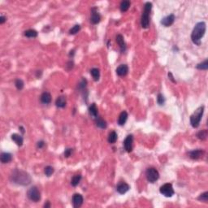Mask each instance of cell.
I'll return each instance as SVG.
<instances>
[{"mask_svg":"<svg viewBox=\"0 0 208 208\" xmlns=\"http://www.w3.org/2000/svg\"><path fill=\"white\" fill-rule=\"evenodd\" d=\"M129 72V67L126 64H121L116 68V74L120 76H124L127 75Z\"/></svg>","mask_w":208,"mask_h":208,"instance_id":"cell-15","label":"cell"},{"mask_svg":"<svg viewBox=\"0 0 208 208\" xmlns=\"http://www.w3.org/2000/svg\"><path fill=\"white\" fill-rule=\"evenodd\" d=\"M11 181L20 186H28L31 182V177L26 172L15 169L11 176Z\"/></svg>","mask_w":208,"mask_h":208,"instance_id":"cell-1","label":"cell"},{"mask_svg":"<svg viewBox=\"0 0 208 208\" xmlns=\"http://www.w3.org/2000/svg\"><path fill=\"white\" fill-rule=\"evenodd\" d=\"M127 119H128V113L124 111H122L120 116H119V119H118V124L119 125H124L126 123L127 121Z\"/></svg>","mask_w":208,"mask_h":208,"instance_id":"cell-20","label":"cell"},{"mask_svg":"<svg viewBox=\"0 0 208 208\" xmlns=\"http://www.w3.org/2000/svg\"><path fill=\"white\" fill-rule=\"evenodd\" d=\"M198 200L207 202L208 200V192H205V193H202L200 196L198 197Z\"/></svg>","mask_w":208,"mask_h":208,"instance_id":"cell-33","label":"cell"},{"mask_svg":"<svg viewBox=\"0 0 208 208\" xmlns=\"http://www.w3.org/2000/svg\"><path fill=\"white\" fill-rule=\"evenodd\" d=\"M129 189H130V186L125 182H120L116 186V191L120 194H124L126 192H128Z\"/></svg>","mask_w":208,"mask_h":208,"instance_id":"cell-11","label":"cell"},{"mask_svg":"<svg viewBox=\"0 0 208 208\" xmlns=\"http://www.w3.org/2000/svg\"><path fill=\"white\" fill-rule=\"evenodd\" d=\"M203 154H204V151L202 150L197 149V150H193L189 151V158H191L192 159H200L201 157H202Z\"/></svg>","mask_w":208,"mask_h":208,"instance_id":"cell-14","label":"cell"},{"mask_svg":"<svg viewBox=\"0 0 208 208\" xmlns=\"http://www.w3.org/2000/svg\"><path fill=\"white\" fill-rule=\"evenodd\" d=\"M95 121H96V125L100 129H106V121L103 120L102 118L97 117L95 119Z\"/></svg>","mask_w":208,"mask_h":208,"instance_id":"cell-26","label":"cell"},{"mask_svg":"<svg viewBox=\"0 0 208 208\" xmlns=\"http://www.w3.org/2000/svg\"><path fill=\"white\" fill-rule=\"evenodd\" d=\"M24 81H23L22 80L20 79H16L15 81V87H16V89L17 90H21L23 88H24Z\"/></svg>","mask_w":208,"mask_h":208,"instance_id":"cell-30","label":"cell"},{"mask_svg":"<svg viewBox=\"0 0 208 208\" xmlns=\"http://www.w3.org/2000/svg\"><path fill=\"white\" fill-rule=\"evenodd\" d=\"M159 192L161 194H163V196L167 197H170L174 195V189L172 187V185L170 183H166L160 187Z\"/></svg>","mask_w":208,"mask_h":208,"instance_id":"cell-6","label":"cell"},{"mask_svg":"<svg viewBox=\"0 0 208 208\" xmlns=\"http://www.w3.org/2000/svg\"><path fill=\"white\" fill-rule=\"evenodd\" d=\"M157 102H158L159 105H163L164 104L165 99H164V97H163V95H161V94L158 95V96H157Z\"/></svg>","mask_w":208,"mask_h":208,"instance_id":"cell-34","label":"cell"},{"mask_svg":"<svg viewBox=\"0 0 208 208\" xmlns=\"http://www.w3.org/2000/svg\"><path fill=\"white\" fill-rule=\"evenodd\" d=\"M27 196H28V197H29L31 201H33L34 202H39L40 199H41V193H40V191L38 190V189L36 186H33V187H31L30 189L28 190Z\"/></svg>","mask_w":208,"mask_h":208,"instance_id":"cell-5","label":"cell"},{"mask_svg":"<svg viewBox=\"0 0 208 208\" xmlns=\"http://www.w3.org/2000/svg\"><path fill=\"white\" fill-rule=\"evenodd\" d=\"M6 20H7V18H6L5 16L1 15V16H0V24H4V23L6 21Z\"/></svg>","mask_w":208,"mask_h":208,"instance_id":"cell-38","label":"cell"},{"mask_svg":"<svg viewBox=\"0 0 208 208\" xmlns=\"http://www.w3.org/2000/svg\"><path fill=\"white\" fill-rule=\"evenodd\" d=\"M66 103H67V101H66V98L64 96H60L58 97V99H56L55 101V104L58 107L60 108H64L66 106Z\"/></svg>","mask_w":208,"mask_h":208,"instance_id":"cell-21","label":"cell"},{"mask_svg":"<svg viewBox=\"0 0 208 208\" xmlns=\"http://www.w3.org/2000/svg\"><path fill=\"white\" fill-rule=\"evenodd\" d=\"M98 113H99V111H98V107L96 106V104L92 103L89 107V114L90 115L91 117L96 119L98 117Z\"/></svg>","mask_w":208,"mask_h":208,"instance_id":"cell-16","label":"cell"},{"mask_svg":"<svg viewBox=\"0 0 208 208\" xmlns=\"http://www.w3.org/2000/svg\"><path fill=\"white\" fill-rule=\"evenodd\" d=\"M50 207V202H46V203H45L44 205V207Z\"/></svg>","mask_w":208,"mask_h":208,"instance_id":"cell-40","label":"cell"},{"mask_svg":"<svg viewBox=\"0 0 208 208\" xmlns=\"http://www.w3.org/2000/svg\"><path fill=\"white\" fill-rule=\"evenodd\" d=\"M197 136L201 140H205L207 138V129H203V130H202L200 132H198Z\"/></svg>","mask_w":208,"mask_h":208,"instance_id":"cell-28","label":"cell"},{"mask_svg":"<svg viewBox=\"0 0 208 208\" xmlns=\"http://www.w3.org/2000/svg\"><path fill=\"white\" fill-rule=\"evenodd\" d=\"M175 21V15L173 14H171L169 15H167L164 18L162 19L161 20V24L163 25V26L168 27L172 25Z\"/></svg>","mask_w":208,"mask_h":208,"instance_id":"cell-13","label":"cell"},{"mask_svg":"<svg viewBox=\"0 0 208 208\" xmlns=\"http://www.w3.org/2000/svg\"><path fill=\"white\" fill-rule=\"evenodd\" d=\"M24 35L27 37V38H34L38 37V32L34 29H28V30L25 31Z\"/></svg>","mask_w":208,"mask_h":208,"instance_id":"cell-22","label":"cell"},{"mask_svg":"<svg viewBox=\"0 0 208 208\" xmlns=\"http://www.w3.org/2000/svg\"><path fill=\"white\" fill-rule=\"evenodd\" d=\"M132 142L133 137L132 135H128L124 141V147L127 152H131L132 150Z\"/></svg>","mask_w":208,"mask_h":208,"instance_id":"cell-10","label":"cell"},{"mask_svg":"<svg viewBox=\"0 0 208 208\" xmlns=\"http://www.w3.org/2000/svg\"><path fill=\"white\" fill-rule=\"evenodd\" d=\"M129 7H130V1L129 0H125V1H122L120 4V11L122 12H125L129 10Z\"/></svg>","mask_w":208,"mask_h":208,"instance_id":"cell-23","label":"cell"},{"mask_svg":"<svg viewBox=\"0 0 208 208\" xmlns=\"http://www.w3.org/2000/svg\"><path fill=\"white\" fill-rule=\"evenodd\" d=\"M80 29H81V26H80L79 25H74V26L72 27V29L69 30V34H72V35H74V34H77L80 31Z\"/></svg>","mask_w":208,"mask_h":208,"instance_id":"cell-32","label":"cell"},{"mask_svg":"<svg viewBox=\"0 0 208 208\" xmlns=\"http://www.w3.org/2000/svg\"><path fill=\"white\" fill-rule=\"evenodd\" d=\"M83 197H82V195L80 194V193H75V194L72 196V202L73 207L75 208L80 207L81 205L83 204Z\"/></svg>","mask_w":208,"mask_h":208,"instance_id":"cell-9","label":"cell"},{"mask_svg":"<svg viewBox=\"0 0 208 208\" xmlns=\"http://www.w3.org/2000/svg\"><path fill=\"white\" fill-rule=\"evenodd\" d=\"M44 146H45V142H44L43 141H38V144H37V146H38V148H39V149L42 148Z\"/></svg>","mask_w":208,"mask_h":208,"instance_id":"cell-37","label":"cell"},{"mask_svg":"<svg viewBox=\"0 0 208 208\" xmlns=\"http://www.w3.org/2000/svg\"><path fill=\"white\" fill-rule=\"evenodd\" d=\"M152 9V4L150 2L146 3L144 10L141 18V25L143 29H147L150 26V14Z\"/></svg>","mask_w":208,"mask_h":208,"instance_id":"cell-3","label":"cell"},{"mask_svg":"<svg viewBox=\"0 0 208 208\" xmlns=\"http://www.w3.org/2000/svg\"><path fill=\"white\" fill-rule=\"evenodd\" d=\"M86 85H87V81L85 79V78H83V79L81 80V81L80 82L79 88L80 89H81V90H83V89H85V88Z\"/></svg>","mask_w":208,"mask_h":208,"instance_id":"cell-35","label":"cell"},{"mask_svg":"<svg viewBox=\"0 0 208 208\" xmlns=\"http://www.w3.org/2000/svg\"><path fill=\"white\" fill-rule=\"evenodd\" d=\"M41 102L44 104H49L51 102V95L49 92H44L41 95Z\"/></svg>","mask_w":208,"mask_h":208,"instance_id":"cell-17","label":"cell"},{"mask_svg":"<svg viewBox=\"0 0 208 208\" xmlns=\"http://www.w3.org/2000/svg\"><path fill=\"white\" fill-rule=\"evenodd\" d=\"M0 159H1V162H2L3 163H8L11 161V159H12V155H11L10 153L4 152V153L1 154Z\"/></svg>","mask_w":208,"mask_h":208,"instance_id":"cell-18","label":"cell"},{"mask_svg":"<svg viewBox=\"0 0 208 208\" xmlns=\"http://www.w3.org/2000/svg\"><path fill=\"white\" fill-rule=\"evenodd\" d=\"M90 73L95 81H99V77H100V71H99V68H92V69L90 70Z\"/></svg>","mask_w":208,"mask_h":208,"instance_id":"cell-24","label":"cell"},{"mask_svg":"<svg viewBox=\"0 0 208 208\" xmlns=\"http://www.w3.org/2000/svg\"><path fill=\"white\" fill-rule=\"evenodd\" d=\"M44 172H45L46 176H50L54 173V168L51 166L46 167L45 169H44Z\"/></svg>","mask_w":208,"mask_h":208,"instance_id":"cell-31","label":"cell"},{"mask_svg":"<svg viewBox=\"0 0 208 208\" xmlns=\"http://www.w3.org/2000/svg\"><path fill=\"white\" fill-rule=\"evenodd\" d=\"M72 149H71V148H68V149H66L64 151V157H66V158H68L70 155H72Z\"/></svg>","mask_w":208,"mask_h":208,"instance_id":"cell-36","label":"cell"},{"mask_svg":"<svg viewBox=\"0 0 208 208\" xmlns=\"http://www.w3.org/2000/svg\"><path fill=\"white\" fill-rule=\"evenodd\" d=\"M197 69H200V70H207L208 68V60H206L204 62L201 63V64H198L197 65Z\"/></svg>","mask_w":208,"mask_h":208,"instance_id":"cell-29","label":"cell"},{"mask_svg":"<svg viewBox=\"0 0 208 208\" xmlns=\"http://www.w3.org/2000/svg\"><path fill=\"white\" fill-rule=\"evenodd\" d=\"M11 139L13 141H15V143L19 146H21L23 145V142H24V140H23V137L19 134L17 133H13L11 135Z\"/></svg>","mask_w":208,"mask_h":208,"instance_id":"cell-19","label":"cell"},{"mask_svg":"<svg viewBox=\"0 0 208 208\" xmlns=\"http://www.w3.org/2000/svg\"><path fill=\"white\" fill-rule=\"evenodd\" d=\"M205 32H206V24L205 22L197 23L193 28V30L191 34V39L192 42L195 45H201V39L204 36Z\"/></svg>","mask_w":208,"mask_h":208,"instance_id":"cell-2","label":"cell"},{"mask_svg":"<svg viewBox=\"0 0 208 208\" xmlns=\"http://www.w3.org/2000/svg\"><path fill=\"white\" fill-rule=\"evenodd\" d=\"M20 129L21 130V132H22V133H25V129H23V128H22V127H21V126L20 127Z\"/></svg>","mask_w":208,"mask_h":208,"instance_id":"cell-41","label":"cell"},{"mask_svg":"<svg viewBox=\"0 0 208 208\" xmlns=\"http://www.w3.org/2000/svg\"><path fill=\"white\" fill-rule=\"evenodd\" d=\"M116 42H117V44L120 46V48L121 52L122 53L125 52V50H126V43L125 42L124 37L121 34H117L116 37Z\"/></svg>","mask_w":208,"mask_h":208,"instance_id":"cell-12","label":"cell"},{"mask_svg":"<svg viewBox=\"0 0 208 208\" xmlns=\"http://www.w3.org/2000/svg\"><path fill=\"white\" fill-rule=\"evenodd\" d=\"M81 175H75L72 178V180H71V184H72V186H76L79 185L80 181H81Z\"/></svg>","mask_w":208,"mask_h":208,"instance_id":"cell-27","label":"cell"},{"mask_svg":"<svg viewBox=\"0 0 208 208\" xmlns=\"http://www.w3.org/2000/svg\"><path fill=\"white\" fill-rule=\"evenodd\" d=\"M146 179L150 183H155L159 178V172L157 171V169H155V167L148 168L146 172Z\"/></svg>","mask_w":208,"mask_h":208,"instance_id":"cell-7","label":"cell"},{"mask_svg":"<svg viewBox=\"0 0 208 208\" xmlns=\"http://www.w3.org/2000/svg\"><path fill=\"white\" fill-rule=\"evenodd\" d=\"M101 20V15L98 11V9L96 8H94L91 9V15H90V21L94 25H97L98 23L100 22Z\"/></svg>","mask_w":208,"mask_h":208,"instance_id":"cell-8","label":"cell"},{"mask_svg":"<svg viewBox=\"0 0 208 208\" xmlns=\"http://www.w3.org/2000/svg\"><path fill=\"white\" fill-rule=\"evenodd\" d=\"M117 133L115 132V131H112L109 133V136H108V142L111 144H114L116 141H117Z\"/></svg>","mask_w":208,"mask_h":208,"instance_id":"cell-25","label":"cell"},{"mask_svg":"<svg viewBox=\"0 0 208 208\" xmlns=\"http://www.w3.org/2000/svg\"><path fill=\"white\" fill-rule=\"evenodd\" d=\"M168 76L170 77V80H172L173 82H176V81H174V80H173V76H172V73H171V72H169V73H168Z\"/></svg>","mask_w":208,"mask_h":208,"instance_id":"cell-39","label":"cell"},{"mask_svg":"<svg viewBox=\"0 0 208 208\" xmlns=\"http://www.w3.org/2000/svg\"><path fill=\"white\" fill-rule=\"evenodd\" d=\"M203 112H204V106H201L194 111L193 115H191L190 124L193 128H197L199 126Z\"/></svg>","mask_w":208,"mask_h":208,"instance_id":"cell-4","label":"cell"}]
</instances>
